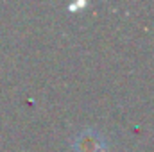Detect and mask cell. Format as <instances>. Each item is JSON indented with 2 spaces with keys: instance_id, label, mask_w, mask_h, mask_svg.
<instances>
[{
  "instance_id": "6da1fadb",
  "label": "cell",
  "mask_w": 154,
  "mask_h": 152,
  "mask_svg": "<svg viewBox=\"0 0 154 152\" xmlns=\"http://www.w3.org/2000/svg\"><path fill=\"white\" fill-rule=\"evenodd\" d=\"M106 147V141L102 134L95 129H84L77 134L74 141V150L75 152H102Z\"/></svg>"
}]
</instances>
